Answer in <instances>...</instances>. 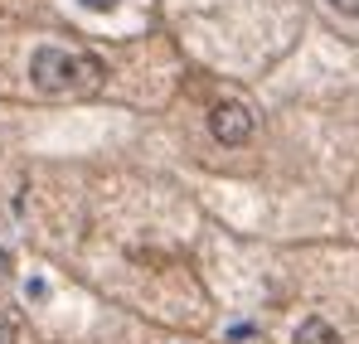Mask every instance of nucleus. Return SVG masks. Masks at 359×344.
Masks as SVG:
<instances>
[{"instance_id": "f257e3e1", "label": "nucleus", "mask_w": 359, "mask_h": 344, "mask_svg": "<svg viewBox=\"0 0 359 344\" xmlns=\"http://www.w3.org/2000/svg\"><path fill=\"white\" fill-rule=\"evenodd\" d=\"M29 78L44 88V92H68V88H93L102 78V63L97 58H78L63 54V49H39L29 58Z\"/></svg>"}, {"instance_id": "f03ea898", "label": "nucleus", "mask_w": 359, "mask_h": 344, "mask_svg": "<svg viewBox=\"0 0 359 344\" xmlns=\"http://www.w3.org/2000/svg\"><path fill=\"white\" fill-rule=\"evenodd\" d=\"M209 131H214L219 146H243V141L252 136V112H248L243 102H219V107L209 112Z\"/></svg>"}, {"instance_id": "7ed1b4c3", "label": "nucleus", "mask_w": 359, "mask_h": 344, "mask_svg": "<svg viewBox=\"0 0 359 344\" xmlns=\"http://www.w3.org/2000/svg\"><path fill=\"white\" fill-rule=\"evenodd\" d=\"M297 344H345L340 335H335V325L330 320H301V330H297Z\"/></svg>"}, {"instance_id": "20e7f679", "label": "nucleus", "mask_w": 359, "mask_h": 344, "mask_svg": "<svg viewBox=\"0 0 359 344\" xmlns=\"http://www.w3.org/2000/svg\"><path fill=\"white\" fill-rule=\"evenodd\" d=\"M20 340V330H15V320L10 315H0V344H15Z\"/></svg>"}, {"instance_id": "39448f33", "label": "nucleus", "mask_w": 359, "mask_h": 344, "mask_svg": "<svg viewBox=\"0 0 359 344\" xmlns=\"http://www.w3.org/2000/svg\"><path fill=\"white\" fill-rule=\"evenodd\" d=\"M330 5H335L340 15H359V0H330Z\"/></svg>"}, {"instance_id": "423d86ee", "label": "nucleus", "mask_w": 359, "mask_h": 344, "mask_svg": "<svg viewBox=\"0 0 359 344\" xmlns=\"http://www.w3.org/2000/svg\"><path fill=\"white\" fill-rule=\"evenodd\" d=\"M83 5H88V10H112L117 0H83Z\"/></svg>"}, {"instance_id": "0eeeda50", "label": "nucleus", "mask_w": 359, "mask_h": 344, "mask_svg": "<svg viewBox=\"0 0 359 344\" xmlns=\"http://www.w3.org/2000/svg\"><path fill=\"white\" fill-rule=\"evenodd\" d=\"M5 272H10V257H5V247H0V282H5Z\"/></svg>"}]
</instances>
